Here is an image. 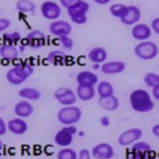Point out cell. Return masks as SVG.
<instances>
[{"label":"cell","mask_w":159,"mask_h":159,"mask_svg":"<svg viewBox=\"0 0 159 159\" xmlns=\"http://www.w3.org/2000/svg\"><path fill=\"white\" fill-rule=\"evenodd\" d=\"M129 101L132 109L138 112H148L154 107V102L150 95L143 89L133 91L130 95Z\"/></svg>","instance_id":"cell-1"},{"label":"cell","mask_w":159,"mask_h":159,"mask_svg":"<svg viewBox=\"0 0 159 159\" xmlns=\"http://www.w3.org/2000/svg\"><path fill=\"white\" fill-rule=\"evenodd\" d=\"M34 71V67L29 63H19L6 72V78L11 84L19 85L26 81L33 74Z\"/></svg>","instance_id":"cell-2"},{"label":"cell","mask_w":159,"mask_h":159,"mask_svg":"<svg viewBox=\"0 0 159 159\" xmlns=\"http://www.w3.org/2000/svg\"><path fill=\"white\" fill-rule=\"evenodd\" d=\"M57 117L58 121L65 125H74L81 119L82 111L76 106H66L58 111Z\"/></svg>","instance_id":"cell-3"},{"label":"cell","mask_w":159,"mask_h":159,"mask_svg":"<svg viewBox=\"0 0 159 159\" xmlns=\"http://www.w3.org/2000/svg\"><path fill=\"white\" fill-rule=\"evenodd\" d=\"M89 9V4L85 1L81 0L67 8V13L73 22L82 25L88 20L87 12Z\"/></svg>","instance_id":"cell-4"},{"label":"cell","mask_w":159,"mask_h":159,"mask_svg":"<svg viewBox=\"0 0 159 159\" xmlns=\"http://www.w3.org/2000/svg\"><path fill=\"white\" fill-rule=\"evenodd\" d=\"M134 53L139 58L143 60H150L154 58L158 53L157 45L151 41L144 40L138 43L134 47Z\"/></svg>","instance_id":"cell-5"},{"label":"cell","mask_w":159,"mask_h":159,"mask_svg":"<svg viewBox=\"0 0 159 159\" xmlns=\"http://www.w3.org/2000/svg\"><path fill=\"white\" fill-rule=\"evenodd\" d=\"M76 132L77 128L74 125H65L55 134L54 141L57 145L66 147L73 142L74 136Z\"/></svg>","instance_id":"cell-6"},{"label":"cell","mask_w":159,"mask_h":159,"mask_svg":"<svg viewBox=\"0 0 159 159\" xmlns=\"http://www.w3.org/2000/svg\"><path fill=\"white\" fill-rule=\"evenodd\" d=\"M54 97L60 104L64 106L73 105L77 100L76 93L68 87H60L56 89Z\"/></svg>","instance_id":"cell-7"},{"label":"cell","mask_w":159,"mask_h":159,"mask_svg":"<svg viewBox=\"0 0 159 159\" xmlns=\"http://www.w3.org/2000/svg\"><path fill=\"white\" fill-rule=\"evenodd\" d=\"M143 132L139 128H131L122 132L118 137V143L123 147L129 146L137 142L142 136Z\"/></svg>","instance_id":"cell-8"},{"label":"cell","mask_w":159,"mask_h":159,"mask_svg":"<svg viewBox=\"0 0 159 159\" xmlns=\"http://www.w3.org/2000/svg\"><path fill=\"white\" fill-rule=\"evenodd\" d=\"M40 12L43 17L49 20L58 19L61 13V9L57 2L52 1H44L40 6Z\"/></svg>","instance_id":"cell-9"},{"label":"cell","mask_w":159,"mask_h":159,"mask_svg":"<svg viewBox=\"0 0 159 159\" xmlns=\"http://www.w3.org/2000/svg\"><path fill=\"white\" fill-rule=\"evenodd\" d=\"M49 31L52 35L60 37L64 35H68L72 31V26L67 21L57 20L50 24Z\"/></svg>","instance_id":"cell-10"},{"label":"cell","mask_w":159,"mask_h":159,"mask_svg":"<svg viewBox=\"0 0 159 159\" xmlns=\"http://www.w3.org/2000/svg\"><path fill=\"white\" fill-rule=\"evenodd\" d=\"M27 45L32 48H39L46 43V36L39 29H34L30 31L26 36Z\"/></svg>","instance_id":"cell-11"},{"label":"cell","mask_w":159,"mask_h":159,"mask_svg":"<svg viewBox=\"0 0 159 159\" xmlns=\"http://www.w3.org/2000/svg\"><path fill=\"white\" fill-rule=\"evenodd\" d=\"M91 155L96 159H111L114 157V151L109 143L102 142L93 148Z\"/></svg>","instance_id":"cell-12"},{"label":"cell","mask_w":159,"mask_h":159,"mask_svg":"<svg viewBox=\"0 0 159 159\" xmlns=\"http://www.w3.org/2000/svg\"><path fill=\"white\" fill-rule=\"evenodd\" d=\"M7 129L15 135L24 134L28 130L27 123L20 117H16L10 119L7 124Z\"/></svg>","instance_id":"cell-13"},{"label":"cell","mask_w":159,"mask_h":159,"mask_svg":"<svg viewBox=\"0 0 159 159\" xmlns=\"http://www.w3.org/2000/svg\"><path fill=\"white\" fill-rule=\"evenodd\" d=\"M125 63L122 61L112 60L104 63L101 66L102 73L107 75L118 74L125 69Z\"/></svg>","instance_id":"cell-14"},{"label":"cell","mask_w":159,"mask_h":159,"mask_svg":"<svg viewBox=\"0 0 159 159\" xmlns=\"http://www.w3.org/2000/svg\"><path fill=\"white\" fill-rule=\"evenodd\" d=\"M131 34L134 39L137 40L144 41L151 36L152 30L146 24H136L132 29Z\"/></svg>","instance_id":"cell-15"},{"label":"cell","mask_w":159,"mask_h":159,"mask_svg":"<svg viewBox=\"0 0 159 159\" xmlns=\"http://www.w3.org/2000/svg\"><path fill=\"white\" fill-rule=\"evenodd\" d=\"M76 79L78 85L92 87H94L98 81V76L89 70H83L79 72Z\"/></svg>","instance_id":"cell-16"},{"label":"cell","mask_w":159,"mask_h":159,"mask_svg":"<svg viewBox=\"0 0 159 159\" xmlns=\"http://www.w3.org/2000/svg\"><path fill=\"white\" fill-rule=\"evenodd\" d=\"M34 111V106L27 100H22L17 102L14 108V111L16 116L22 119L30 116Z\"/></svg>","instance_id":"cell-17"},{"label":"cell","mask_w":159,"mask_h":159,"mask_svg":"<svg viewBox=\"0 0 159 159\" xmlns=\"http://www.w3.org/2000/svg\"><path fill=\"white\" fill-rule=\"evenodd\" d=\"M141 17L140 9L136 6H128V10L125 16L120 19V21L127 25L135 24Z\"/></svg>","instance_id":"cell-18"},{"label":"cell","mask_w":159,"mask_h":159,"mask_svg":"<svg viewBox=\"0 0 159 159\" xmlns=\"http://www.w3.org/2000/svg\"><path fill=\"white\" fill-rule=\"evenodd\" d=\"M98 104L101 108L107 111H116L119 106V99L114 95L103 98L99 97Z\"/></svg>","instance_id":"cell-19"},{"label":"cell","mask_w":159,"mask_h":159,"mask_svg":"<svg viewBox=\"0 0 159 159\" xmlns=\"http://www.w3.org/2000/svg\"><path fill=\"white\" fill-rule=\"evenodd\" d=\"M107 57V52L105 48L98 47L92 48L88 53V58L94 63L104 62Z\"/></svg>","instance_id":"cell-20"},{"label":"cell","mask_w":159,"mask_h":159,"mask_svg":"<svg viewBox=\"0 0 159 159\" xmlns=\"http://www.w3.org/2000/svg\"><path fill=\"white\" fill-rule=\"evenodd\" d=\"M1 57L7 60H13L19 56V50L14 45L3 43L0 47Z\"/></svg>","instance_id":"cell-21"},{"label":"cell","mask_w":159,"mask_h":159,"mask_svg":"<svg viewBox=\"0 0 159 159\" xmlns=\"http://www.w3.org/2000/svg\"><path fill=\"white\" fill-rule=\"evenodd\" d=\"M77 98L83 101H88L93 99L96 92L94 87L78 85L76 90Z\"/></svg>","instance_id":"cell-22"},{"label":"cell","mask_w":159,"mask_h":159,"mask_svg":"<svg viewBox=\"0 0 159 159\" xmlns=\"http://www.w3.org/2000/svg\"><path fill=\"white\" fill-rule=\"evenodd\" d=\"M18 95L27 101H37L42 97L41 92L32 87H25L20 89L18 92Z\"/></svg>","instance_id":"cell-23"},{"label":"cell","mask_w":159,"mask_h":159,"mask_svg":"<svg viewBox=\"0 0 159 159\" xmlns=\"http://www.w3.org/2000/svg\"><path fill=\"white\" fill-rule=\"evenodd\" d=\"M66 59V53L60 50L50 51L47 55L48 61L53 65H62Z\"/></svg>","instance_id":"cell-24"},{"label":"cell","mask_w":159,"mask_h":159,"mask_svg":"<svg viewBox=\"0 0 159 159\" xmlns=\"http://www.w3.org/2000/svg\"><path fill=\"white\" fill-rule=\"evenodd\" d=\"M97 92L100 98L114 95V89L112 84L107 81H101L97 86Z\"/></svg>","instance_id":"cell-25"},{"label":"cell","mask_w":159,"mask_h":159,"mask_svg":"<svg viewBox=\"0 0 159 159\" xmlns=\"http://www.w3.org/2000/svg\"><path fill=\"white\" fill-rule=\"evenodd\" d=\"M16 9L24 13L33 12L35 9V4L31 0H17L16 2Z\"/></svg>","instance_id":"cell-26"},{"label":"cell","mask_w":159,"mask_h":159,"mask_svg":"<svg viewBox=\"0 0 159 159\" xmlns=\"http://www.w3.org/2000/svg\"><path fill=\"white\" fill-rule=\"evenodd\" d=\"M128 10V6H125L120 3L113 4L109 8V11L111 14L116 17L122 19L124 17Z\"/></svg>","instance_id":"cell-27"},{"label":"cell","mask_w":159,"mask_h":159,"mask_svg":"<svg viewBox=\"0 0 159 159\" xmlns=\"http://www.w3.org/2000/svg\"><path fill=\"white\" fill-rule=\"evenodd\" d=\"M57 157V159H78V153L73 148L64 147L58 151Z\"/></svg>","instance_id":"cell-28"},{"label":"cell","mask_w":159,"mask_h":159,"mask_svg":"<svg viewBox=\"0 0 159 159\" xmlns=\"http://www.w3.org/2000/svg\"><path fill=\"white\" fill-rule=\"evenodd\" d=\"M4 43L9 45H15L21 39L20 34L19 32L14 31L12 32H6L2 35Z\"/></svg>","instance_id":"cell-29"},{"label":"cell","mask_w":159,"mask_h":159,"mask_svg":"<svg viewBox=\"0 0 159 159\" xmlns=\"http://www.w3.org/2000/svg\"><path fill=\"white\" fill-rule=\"evenodd\" d=\"M143 82L145 84L151 88L159 84V74L153 72L147 73L143 77Z\"/></svg>","instance_id":"cell-30"},{"label":"cell","mask_w":159,"mask_h":159,"mask_svg":"<svg viewBox=\"0 0 159 159\" xmlns=\"http://www.w3.org/2000/svg\"><path fill=\"white\" fill-rule=\"evenodd\" d=\"M152 150L151 146L147 142L139 141L135 142L132 147V152L149 153Z\"/></svg>","instance_id":"cell-31"},{"label":"cell","mask_w":159,"mask_h":159,"mask_svg":"<svg viewBox=\"0 0 159 159\" xmlns=\"http://www.w3.org/2000/svg\"><path fill=\"white\" fill-rule=\"evenodd\" d=\"M60 42L62 45L66 49H71L73 46V41L68 35H64L59 37Z\"/></svg>","instance_id":"cell-32"},{"label":"cell","mask_w":159,"mask_h":159,"mask_svg":"<svg viewBox=\"0 0 159 159\" xmlns=\"http://www.w3.org/2000/svg\"><path fill=\"white\" fill-rule=\"evenodd\" d=\"M11 24V22L9 19L7 17L0 18V32L7 29Z\"/></svg>","instance_id":"cell-33"},{"label":"cell","mask_w":159,"mask_h":159,"mask_svg":"<svg viewBox=\"0 0 159 159\" xmlns=\"http://www.w3.org/2000/svg\"><path fill=\"white\" fill-rule=\"evenodd\" d=\"M78 159H91V153L87 148H82L78 154Z\"/></svg>","instance_id":"cell-34"},{"label":"cell","mask_w":159,"mask_h":159,"mask_svg":"<svg viewBox=\"0 0 159 159\" xmlns=\"http://www.w3.org/2000/svg\"><path fill=\"white\" fill-rule=\"evenodd\" d=\"M149 153H140V152H132L131 157L129 158V159H148Z\"/></svg>","instance_id":"cell-35"},{"label":"cell","mask_w":159,"mask_h":159,"mask_svg":"<svg viewBox=\"0 0 159 159\" xmlns=\"http://www.w3.org/2000/svg\"><path fill=\"white\" fill-rule=\"evenodd\" d=\"M151 27L157 34L159 35V17L152 20L151 22Z\"/></svg>","instance_id":"cell-36"},{"label":"cell","mask_w":159,"mask_h":159,"mask_svg":"<svg viewBox=\"0 0 159 159\" xmlns=\"http://www.w3.org/2000/svg\"><path fill=\"white\" fill-rule=\"evenodd\" d=\"M81 0H60V4L66 9Z\"/></svg>","instance_id":"cell-37"},{"label":"cell","mask_w":159,"mask_h":159,"mask_svg":"<svg viewBox=\"0 0 159 159\" xmlns=\"http://www.w3.org/2000/svg\"><path fill=\"white\" fill-rule=\"evenodd\" d=\"M7 130V124L4 120L0 117V136L4 135Z\"/></svg>","instance_id":"cell-38"},{"label":"cell","mask_w":159,"mask_h":159,"mask_svg":"<svg viewBox=\"0 0 159 159\" xmlns=\"http://www.w3.org/2000/svg\"><path fill=\"white\" fill-rule=\"evenodd\" d=\"M152 93L153 98L156 100L159 101V84L152 88Z\"/></svg>","instance_id":"cell-39"},{"label":"cell","mask_w":159,"mask_h":159,"mask_svg":"<svg viewBox=\"0 0 159 159\" xmlns=\"http://www.w3.org/2000/svg\"><path fill=\"white\" fill-rule=\"evenodd\" d=\"M152 132L154 135L159 138V124H156L152 127Z\"/></svg>","instance_id":"cell-40"},{"label":"cell","mask_w":159,"mask_h":159,"mask_svg":"<svg viewBox=\"0 0 159 159\" xmlns=\"http://www.w3.org/2000/svg\"><path fill=\"white\" fill-rule=\"evenodd\" d=\"M111 0H93L94 2H95L96 3L98 4H106L107 3H109Z\"/></svg>","instance_id":"cell-41"},{"label":"cell","mask_w":159,"mask_h":159,"mask_svg":"<svg viewBox=\"0 0 159 159\" xmlns=\"http://www.w3.org/2000/svg\"><path fill=\"white\" fill-rule=\"evenodd\" d=\"M101 124L103 125H108L109 124V120L108 119V118H107L106 117H103L101 120Z\"/></svg>","instance_id":"cell-42"},{"label":"cell","mask_w":159,"mask_h":159,"mask_svg":"<svg viewBox=\"0 0 159 159\" xmlns=\"http://www.w3.org/2000/svg\"><path fill=\"white\" fill-rule=\"evenodd\" d=\"M2 141L0 140V148L2 147Z\"/></svg>","instance_id":"cell-43"}]
</instances>
